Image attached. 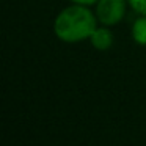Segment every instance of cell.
<instances>
[{"label": "cell", "mask_w": 146, "mask_h": 146, "mask_svg": "<svg viewBox=\"0 0 146 146\" xmlns=\"http://www.w3.org/2000/svg\"><path fill=\"white\" fill-rule=\"evenodd\" d=\"M98 17L86 8V5H72L63 10L55 19V33L66 42H77L93 35L98 27Z\"/></svg>", "instance_id": "obj_1"}, {"label": "cell", "mask_w": 146, "mask_h": 146, "mask_svg": "<svg viewBox=\"0 0 146 146\" xmlns=\"http://www.w3.org/2000/svg\"><path fill=\"white\" fill-rule=\"evenodd\" d=\"M132 36L138 44L146 46V16L140 17L133 22L132 27Z\"/></svg>", "instance_id": "obj_4"}, {"label": "cell", "mask_w": 146, "mask_h": 146, "mask_svg": "<svg viewBox=\"0 0 146 146\" xmlns=\"http://www.w3.org/2000/svg\"><path fill=\"white\" fill-rule=\"evenodd\" d=\"M126 13V0H99L96 5V17L104 25L119 22Z\"/></svg>", "instance_id": "obj_2"}, {"label": "cell", "mask_w": 146, "mask_h": 146, "mask_svg": "<svg viewBox=\"0 0 146 146\" xmlns=\"http://www.w3.org/2000/svg\"><path fill=\"white\" fill-rule=\"evenodd\" d=\"M129 5L137 11L138 14H143L146 16V0H127Z\"/></svg>", "instance_id": "obj_5"}, {"label": "cell", "mask_w": 146, "mask_h": 146, "mask_svg": "<svg viewBox=\"0 0 146 146\" xmlns=\"http://www.w3.org/2000/svg\"><path fill=\"white\" fill-rule=\"evenodd\" d=\"M74 3H79V5H91V3H98L99 0H72Z\"/></svg>", "instance_id": "obj_6"}, {"label": "cell", "mask_w": 146, "mask_h": 146, "mask_svg": "<svg viewBox=\"0 0 146 146\" xmlns=\"http://www.w3.org/2000/svg\"><path fill=\"white\" fill-rule=\"evenodd\" d=\"M90 39H91V44L99 50H105L113 44V35L107 29H96Z\"/></svg>", "instance_id": "obj_3"}]
</instances>
